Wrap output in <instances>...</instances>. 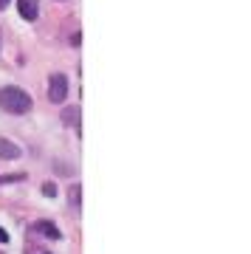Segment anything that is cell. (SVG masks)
<instances>
[{
	"label": "cell",
	"mask_w": 251,
	"mask_h": 254,
	"mask_svg": "<svg viewBox=\"0 0 251 254\" xmlns=\"http://www.w3.org/2000/svg\"><path fill=\"white\" fill-rule=\"evenodd\" d=\"M57 173H60V175H71L73 170L68 167V164H57Z\"/></svg>",
	"instance_id": "obj_10"
},
{
	"label": "cell",
	"mask_w": 251,
	"mask_h": 254,
	"mask_svg": "<svg viewBox=\"0 0 251 254\" xmlns=\"http://www.w3.org/2000/svg\"><path fill=\"white\" fill-rule=\"evenodd\" d=\"M9 6V0H0V9H6Z\"/></svg>",
	"instance_id": "obj_12"
},
{
	"label": "cell",
	"mask_w": 251,
	"mask_h": 254,
	"mask_svg": "<svg viewBox=\"0 0 251 254\" xmlns=\"http://www.w3.org/2000/svg\"><path fill=\"white\" fill-rule=\"evenodd\" d=\"M17 11L23 20H37V14H40V0H17Z\"/></svg>",
	"instance_id": "obj_3"
},
{
	"label": "cell",
	"mask_w": 251,
	"mask_h": 254,
	"mask_svg": "<svg viewBox=\"0 0 251 254\" xmlns=\"http://www.w3.org/2000/svg\"><path fill=\"white\" fill-rule=\"evenodd\" d=\"M65 96H68V79H65V73H51V79H48V99L54 102V105H63Z\"/></svg>",
	"instance_id": "obj_2"
},
{
	"label": "cell",
	"mask_w": 251,
	"mask_h": 254,
	"mask_svg": "<svg viewBox=\"0 0 251 254\" xmlns=\"http://www.w3.org/2000/svg\"><path fill=\"white\" fill-rule=\"evenodd\" d=\"M26 175L20 173V175H0V184H14V181H23Z\"/></svg>",
	"instance_id": "obj_8"
},
{
	"label": "cell",
	"mask_w": 251,
	"mask_h": 254,
	"mask_svg": "<svg viewBox=\"0 0 251 254\" xmlns=\"http://www.w3.org/2000/svg\"><path fill=\"white\" fill-rule=\"evenodd\" d=\"M79 116H82V110L76 108V105H65V108H63V125L76 127V130H79Z\"/></svg>",
	"instance_id": "obj_4"
},
{
	"label": "cell",
	"mask_w": 251,
	"mask_h": 254,
	"mask_svg": "<svg viewBox=\"0 0 251 254\" xmlns=\"http://www.w3.org/2000/svg\"><path fill=\"white\" fill-rule=\"evenodd\" d=\"M17 155H20V147L11 144L9 138L0 136V158H9V161H11V158H17Z\"/></svg>",
	"instance_id": "obj_5"
},
{
	"label": "cell",
	"mask_w": 251,
	"mask_h": 254,
	"mask_svg": "<svg viewBox=\"0 0 251 254\" xmlns=\"http://www.w3.org/2000/svg\"><path fill=\"white\" fill-rule=\"evenodd\" d=\"M68 195H71V206H73V212H79V209H82V187H79V184H73Z\"/></svg>",
	"instance_id": "obj_7"
},
{
	"label": "cell",
	"mask_w": 251,
	"mask_h": 254,
	"mask_svg": "<svg viewBox=\"0 0 251 254\" xmlns=\"http://www.w3.org/2000/svg\"><path fill=\"white\" fill-rule=\"evenodd\" d=\"M0 108L6 113H14V116L28 113L31 110V96H28V91H23L17 85H6V88H0Z\"/></svg>",
	"instance_id": "obj_1"
},
{
	"label": "cell",
	"mask_w": 251,
	"mask_h": 254,
	"mask_svg": "<svg viewBox=\"0 0 251 254\" xmlns=\"http://www.w3.org/2000/svg\"><path fill=\"white\" fill-rule=\"evenodd\" d=\"M37 229H40L45 237H51V240H60V229H57L51 220H40V223H37Z\"/></svg>",
	"instance_id": "obj_6"
},
{
	"label": "cell",
	"mask_w": 251,
	"mask_h": 254,
	"mask_svg": "<svg viewBox=\"0 0 251 254\" xmlns=\"http://www.w3.org/2000/svg\"><path fill=\"white\" fill-rule=\"evenodd\" d=\"M0 243H9V235H6L3 229H0Z\"/></svg>",
	"instance_id": "obj_11"
},
{
	"label": "cell",
	"mask_w": 251,
	"mask_h": 254,
	"mask_svg": "<svg viewBox=\"0 0 251 254\" xmlns=\"http://www.w3.org/2000/svg\"><path fill=\"white\" fill-rule=\"evenodd\" d=\"M43 195L45 198H57V187L54 184H43Z\"/></svg>",
	"instance_id": "obj_9"
}]
</instances>
